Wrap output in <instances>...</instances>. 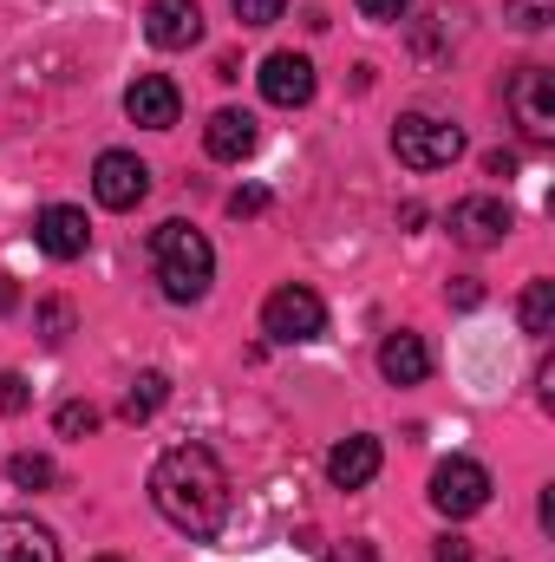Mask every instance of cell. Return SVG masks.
Wrapping results in <instances>:
<instances>
[{"instance_id":"6da1fadb","label":"cell","mask_w":555,"mask_h":562,"mask_svg":"<svg viewBox=\"0 0 555 562\" xmlns=\"http://www.w3.org/2000/svg\"><path fill=\"white\" fill-rule=\"evenodd\" d=\"M150 504L170 530H183L190 543H209L229 524V471L216 464L209 445H170L150 464Z\"/></svg>"},{"instance_id":"7a4b0ae2","label":"cell","mask_w":555,"mask_h":562,"mask_svg":"<svg viewBox=\"0 0 555 562\" xmlns=\"http://www.w3.org/2000/svg\"><path fill=\"white\" fill-rule=\"evenodd\" d=\"M150 269H157L163 301H203L209 281H216V249H209V236L196 223L170 216V223L150 229Z\"/></svg>"},{"instance_id":"3957f363","label":"cell","mask_w":555,"mask_h":562,"mask_svg":"<svg viewBox=\"0 0 555 562\" xmlns=\"http://www.w3.org/2000/svg\"><path fill=\"white\" fill-rule=\"evenodd\" d=\"M393 150H399V164H406V170H444V164H457V157H464V132H457L451 119L406 112V119L393 125Z\"/></svg>"},{"instance_id":"277c9868","label":"cell","mask_w":555,"mask_h":562,"mask_svg":"<svg viewBox=\"0 0 555 562\" xmlns=\"http://www.w3.org/2000/svg\"><path fill=\"white\" fill-rule=\"evenodd\" d=\"M327 327V307H320V294L307 288V281H281L275 294L262 301V334L275 340V347H301V340H314Z\"/></svg>"},{"instance_id":"5b68a950","label":"cell","mask_w":555,"mask_h":562,"mask_svg":"<svg viewBox=\"0 0 555 562\" xmlns=\"http://www.w3.org/2000/svg\"><path fill=\"white\" fill-rule=\"evenodd\" d=\"M490 504V471L477 464V458H444L438 471H431V510L438 517H477Z\"/></svg>"},{"instance_id":"8992f818","label":"cell","mask_w":555,"mask_h":562,"mask_svg":"<svg viewBox=\"0 0 555 562\" xmlns=\"http://www.w3.org/2000/svg\"><path fill=\"white\" fill-rule=\"evenodd\" d=\"M503 105H510V119L523 125V138H530V144H550L555 138V72H550V66H523V72L510 79Z\"/></svg>"},{"instance_id":"52a82bcc","label":"cell","mask_w":555,"mask_h":562,"mask_svg":"<svg viewBox=\"0 0 555 562\" xmlns=\"http://www.w3.org/2000/svg\"><path fill=\"white\" fill-rule=\"evenodd\" d=\"M444 229H451L457 249H497V243L517 229V210H510L503 196H464V203H451Z\"/></svg>"},{"instance_id":"ba28073f","label":"cell","mask_w":555,"mask_h":562,"mask_svg":"<svg viewBox=\"0 0 555 562\" xmlns=\"http://www.w3.org/2000/svg\"><path fill=\"white\" fill-rule=\"evenodd\" d=\"M92 196H99L105 210H138L144 196H150V164H144L138 150H99V164H92Z\"/></svg>"},{"instance_id":"9c48e42d","label":"cell","mask_w":555,"mask_h":562,"mask_svg":"<svg viewBox=\"0 0 555 562\" xmlns=\"http://www.w3.org/2000/svg\"><path fill=\"white\" fill-rule=\"evenodd\" d=\"M33 243H39L53 262H79V256L92 249V223H86V210H72V203H46V210L33 216Z\"/></svg>"},{"instance_id":"30bf717a","label":"cell","mask_w":555,"mask_h":562,"mask_svg":"<svg viewBox=\"0 0 555 562\" xmlns=\"http://www.w3.org/2000/svg\"><path fill=\"white\" fill-rule=\"evenodd\" d=\"M256 79H262V99H269V105H281V112H301V105L314 99V86H320L307 53H269Z\"/></svg>"},{"instance_id":"8fae6325","label":"cell","mask_w":555,"mask_h":562,"mask_svg":"<svg viewBox=\"0 0 555 562\" xmlns=\"http://www.w3.org/2000/svg\"><path fill=\"white\" fill-rule=\"evenodd\" d=\"M125 119L144 125V132H170V125L183 119V92H177V79H163V72H138L132 92H125Z\"/></svg>"},{"instance_id":"7c38bea8","label":"cell","mask_w":555,"mask_h":562,"mask_svg":"<svg viewBox=\"0 0 555 562\" xmlns=\"http://www.w3.org/2000/svg\"><path fill=\"white\" fill-rule=\"evenodd\" d=\"M380 464H386V445H380L373 431H353V438H340V445L327 451V484H333V491H366V484L380 477Z\"/></svg>"},{"instance_id":"4fadbf2b","label":"cell","mask_w":555,"mask_h":562,"mask_svg":"<svg viewBox=\"0 0 555 562\" xmlns=\"http://www.w3.org/2000/svg\"><path fill=\"white\" fill-rule=\"evenodd\" d=\"M144 40H150L157 53L196 46V40H203V7H196V0H150V7H144Z\"/></svg>"},{"instance_id":"5bb4252c","label":"cell","mask_w":555,"mask_h":562,"mask_svg":"<svg viewBox=\"0 0 555 562\" xmlns=\"http://www.w3.org/2000/svg\"><path fill=\"white\" fill-rule=\"evenodd\" d=\"M380 373H386V386H418V380L431 373V347H424V334L393 327V334L380 340Z\"/></svg>"},{"instance_id":"9a60e30c","label":"cell","mask_w":555,"mask_h":562,"mask_svg":"<svg viewBox=\"0 0 555 562\" xmlns=\"http://www.w3.org/2000/svg\"><path fill=\"white\" fill-rule=\"evenodd\" d=\"M262 144V132H256V119L249 112H236V105H223L209 125H203V150L216 157V164H242L249 150Z\"/></svg>"},{"instance_id":"2e32d148","label":"cell","mask_w":555,"mask_h":562,"mask_svg":"<svg viewBox=\"0 0 555 562\" xmlns=\"http://www.w3.org/2000/svg\"><path fill=\"white\" fill-rule=\"evenodd\" d=\"M0 562H59V537L33 517H0Z\"/></svg>"},{"instance_id":"e0dca14e","label":"cell","mask_w":555,"mask_h":562,"mask_svg":"<svg viewBox=\"0 0 555 562\" xmlns=\"http://www.w3.org/2000/svg\"><path fill=\"white\" fill-rule=\"evenodd\" d=\"M163 400H170V380L150 367V373L132 380V393H125V406H118V413H125L132 425H144V419H157V413H163Z\"/></svg>"},{"instance_id":"ac0fdd59","label":"cell","mask_w":555,"mask_h":562,"mask_svg":"<svg viewBox=\"0 0 555 562\" xmlns=\"http://www.w3.org/2000/svg\"><path fill=\"white\" fill-rule=\"evenodd\" d=\"M517 314H523V334H530V340H550L555 334V281H530Z\"/></svg>"},{"instance_id":"d6986e66","label":"cell","mask_w":555,"mask_h":562,"mask_svg":"<svg viewBox=\"0 0 555 562\" xmlns=\"http://www.w3.org/2000/svg\"><path fill=\"white\" fill-rule=\"evenodd\" d=\"M7 477H13L20 491H46V484H59V471H53L46 451H13V458H7Z\"/></svg>"},{"instance_id":"ffe728a7","label":"cell","mask_w":555,"mask_h":562,"mask_svg":"<svg viewBox=\"0 0 555 562\" xmlns=\"http://www.w3.org/2000/svg\"><path fill=\"white\" fill-rule=\"evenodd\" d=\"M53 425H59V438H92V431H99V406H92V400H66V406L53 413Z\"/></svg>"},{"instance_id":"44dd1931","label":"cell","mask_w":555,"mask_h":562,"mask_svg":"<svg viewBox=\"0 0 555 562\" xmlns=\"http://www.w3.org/2000/svg\"><path fill=\"white\" fill-rule=\"evenodd\" d=\"M229 7H236L242 26H275L281 13H287V0H229Z\"/></svg>"},{"instance_id":"7402d4cb","label":"cell","mask_w":555,"mask_h":562,"mask_svg":"<svg viewBox=\"0 0 555 562\" xmlns=\"http://www.w3.org/2000/svg\"><path fill=\"white\" fill-rule=\"evenodd\" d=\"M39 334L59 347V340L72 334V307H66V301H39Z\"/></svg>"},{"instance_id":"603a6c76","label":"cell","mask_w":555,"mask_h":562,"mask_svg":"<svg viewBox=\"0 0 555 562\" xmlns=\"http://www.w3.org/2000/svg\"><path fill=\"white\" fill-rule=\"evenodd\" d=\"M510 20H517L523 33H536V26L555 20V0H510Z\"/></svg>"},{"instance_id":"cb8c5ba5","label":"cell","mask_w":555,"mask_h":562,"mask_svg":"<svg viewBox=\"0 0 555 562\" xmlns=\"http://www.w3.org/2000/svg\"><path fill=\"white\" fill-rule=\"evenodd\" d=\"M353 7H360V20H380V26H393V20L412 13V0H353Z\"/></svg>"},{"instance_id":"d4e9b609","label":"cell","mask_w":555,"mask_h":562,"mask_svg":"<svg viewBox=\"0 0 555 562\" xmlns=\"http://www.w3.org/2000/svg\"><path fill=\"white\" fill-rule=\"evenodd\" d=\"M26 400H33V393H26V380H20V373H0V413L13 419V413H26Z\"/></svg>"},{"instance_id":"484cf974","label":"cell","mask_w":555,"mask_h":562,"mask_svg":"<svg viewBox=\"0 0 555 562\" xmlns=\"http://www.w3.org/2000/svg\"><path fill=\"white\" fill-rule=\"evenodd\" d=\"M262 210H269V190L262 183H249V190L229 196V216H262Z\"/></svg>"},{"instance_id":"4316f807","label":"cell","mask_w":555,"mask_h":562,"mask_svg":"<svg viewBox=\"0 0 555 562\" xmlns=\"http://www.w3.org/2000/svg\"><path fill=\"white\" fill-rule=\"evenodd\" d=\"M320 562H380V550L353 537V543H333V550H327V557H320Z\"/></svg>"},{"instance_id":"83f0119b","label":"cell","mask_w":555,"mask_h":562,"mask_svg":"<svg viewBox=\"0 0 555 562\" xmlns=\"http://www.w3.org/2000/svg\"><path fill=\"white\" fill-rule=\"evenodd\" d=\"M444 301H451V307H477V301H484V288H477V281H451V288H444Z\"/></svg>"},{"instance_id":"f1b7e54d","label":"cell","mask_w":555,"mask_h":562,"mask_svg":"<svg viewBox=\"0 0 555 562\" xmlns=\"http://www.w3.org/2000/svg\"><path fill=\"white\" fill-rule=\"evenodd\" d=\"M431 562H471V543H464V537H438Z\"/></svg>"},{"instance_id":"f546056e","label":"cell","mask_w":555,"mask_h":562,"mask_svg":"<svg viewBox=\"0 0 555 562\" xmlns=\"http://www.w3.org/2000/svg\"><path fill=\"white\" fill-rule=\"evenodd\" d=\"M484 170H490V177H517V150H490Z\"/></svg>"},{"instance_id":"4dcf8cb0","label":"cell","mask_w":555,"mask_h":562,"mask_svg":"<svg viewBox=\"0 0 555 562\" xmlns=\"http://www.w3.org/2000/svg\"><path fill=\"white\" fill-rule=\"evenodd\" d=\"M13 301H20V294H13V281H0V314H13Z\"/></svg>"},{"instance_id":"1f68e13d","label":"cell","mask_w":555,"mask_h":562,"mask_svg":"<svg viewBox=\"0 0 555 562\" xmlns=\"http://www.w3.org/2000/svg\"><path fill=\"white\" fill-rule=\"evenodd\" d=\"M92 562H125V557H92Z\"/></svg>"}]
</instances>
